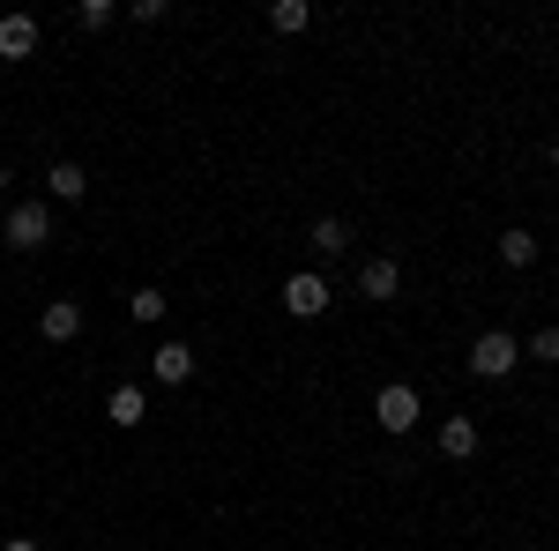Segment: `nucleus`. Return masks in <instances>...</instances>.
Segmentation results:
<instances>
[{
	"mask_svg": "<svg viewBox=\"0 0 559 551\" xmlns=\"http://www.w3.org/2000/svg\"><path fill=\"white\" fill-rule=\"evenodd\" d=\"M0 239H8L15 254H38L45 239H52V202H15V209L0 216Z\"/></svg>",
	"mask_w": 559,
	"mask_h": 551,
	"instance_id": "1",
	"label": "nucleus"
},
{
	"mask_svg": "<svg viewBox=\"0 0 559 551\" xmlns=\"http://www.w3.org/2000/svg\"><path fill=\"white\" fill-rule=\"evenodd\" d=\"M329 306H336V291H329L321 268H292V276H284V313H292V321H321Z\"/></svg>",
	"mask_w": 559,
	"mask_h": 551,
	"instance_id": "2",
	"label": "nucleus"
},
{
	"mask_svg": "<svg viewBox=\"0 0 559 551\" xmlns=\"http://www.w3.org/2000/svg\"><path fill=\"white\" fill-rule=\"evenodd\" d=\"M515 366H522V343L508 336V328H485V336L471 343V373L477 381H508Z\"/></svg>",
	"mask_w": 559,
	"mask_h": 551,
	"instance_id": "3",
	"label": "nucleus"
},
{
	"mask_svg": "<svg viewBox=\"0 0 559 551\" xmlns=\"http://www.w3.org/2000/svg\"><path fill=\"white\" fill-rule=\"evenodd\" d=\"M373 424H381V432H411V424H418V387L388 381L381 395H373Z\"/></svg>",
	"mask_w": 559,
	"mask_h": 551,
	"instance_id": "4",
	"label": "nucleus"
},
{
	"mask_svg": "<svg viewBox=\"0 0 559 551\" xmlns=\"http://www.w3.org/2000/svg\"><path fill=\"white\" fill-rule=\"evenodd\" d=\"M403 291V268L388 254H373V261H358V298H373V306H388V298Z\"/></svg>",
	"mask_w": 559,
	"mask_h": 551,
	"instance_id": "5",
	"label": "nucleus"
},
{
	"mask_svg": "<svg viewBox=\"0 0 559 551\" xmlns=\"http://www.w3.org/2000/svg\"><path fill=\"white\" fill-rule=\"evenodd\" d=\"M150 381L187 387L194 381V350H187V343H157V350H150Z\"/></svg>",
	"mask_w": 559,
	"mask_h": 551,
	"instance_id": "6",
	"label": "nucleus"
},
{
	"mask_svg": "<svg viewBox=\"0 0 559 551\" xmlns=\"http://www.w3.org/2000/svg\"><path fill=\"white\" fill-rule=\"evenodd\" d=\"M38 336L45 343H75L83 336V306H75V298H52V306L38 313Z\"/></svg>",
	"mask_w": 559,
	"mask_h": 551,
	"instance_id": "7",
	"label": "nucleus"
},
{
	"mask_svg": "<svg viewBox=\"0 0 559 551\" xmlns=\"http://www.w3.org/2000/svg\"><path fill=\"white\" fill-rule=\"evenodd\" d=\"M105 418L120 424V432H134V424L150 418V395H142V387H134V381H120V387H112V395H105Z\"/></svg>",
	"mask_w": 559,
	"mask_h": 551,
	"instance_id": "8",
	"label": "nucleus"
},
{
	"mask_svg": "<svg viewBox=\"0 0 559 551\" xmlns=\"http://www.w3.org/2000/svg\"><path fill=\"white\" fill-rule=\"evenodd\" d=\"M38 52V23L31 15H0V60H31Z\"/></svg>",
	"mask_w": 559,
	"mask_h": 551,
	"instance_id": "9",
	"label": "nucleus"
},
{
	"mask_svg": "<svg viewBox=\"0 0 559 551\" xmlns=\"http://www.w3.org/2000/svg\"><path fill=\"white\" fill-rule=\"evenodd\" d=\"M45 194H52V202H83V194H90V171L68 165V157H52V171H45Z\"/></svg>",
	"mask_w": 559,
	"mask_h": 551,
	"instance_id": "10",
	"label": "nucleus"
},
{
	"mask_svg": "<svg viewBox=\"0 0 559 551\" xmlns=\"http://www.w3.org/2000/svg\"><path fill=\"white\" fill-rule=\"evenodd\" d=\"M306 247H313V254H321V261L350 254V224H344V216H321V224L306 231Z\"/></svg>",
	"mask_w": 559,
	"mask_h": 551,
	"instance_id": "11",
	"label": "nucleus"
},
{
	"mask_svg": "<svg viewBox=\"0 0 559 551\" xmlns=\"http://www.w3.org/2000/svg\"><path fill=\"white\" fill-rule=\"evenodd\" d=\"M440 455H448V463H471L477 455V418H448L440 424Z\"/></svg>",
	"mask_w": 559,
	"mask_h": 551,
	"instance_id": "12",
	"label": "nucleus"
},
{
	"mask_svg": "<svg viewBox=\"0 0 559 551\" xmlns=\"http://www.w3.org/2000/svg\"><path fill=\"white\" fill-rule=\"evenodd\" d=\"M500 261H508V268H537V231H500Z\"/></svg>",
	"mask_w": 559,
	"mask_h": 551,
	"instance_id": "13",
	"label": "nucleus"
},
{
	"mask_svg": "<svg viewBox=\"0 0 559 551\" xmlns=\"http://www.w3.org/2000/svg\"><path fill=\"white\" fill-rule=\"evenodd\" d=\"M306 23H313V0H276L269 8V31H284V38H299Z\"/></svg>",
	"mask_w": 559,
	"mask_h": 551,
	"instance_id": "14",
	"label": "nucleus"
},
{
	"mask_svg": "<svg viewBox=\"0 0 559 551\" xmlns=\"http://www.w3.org/2000/svg\"><path fill=\"white\" fill-rule=\"evenodd\" d=\"M128 313H134V321H165V291H157V284L128 291Z\"/></svg>",
	"mask_w": 559,
	"mask_h": 551,
	"instance_id": "15",
	"label": "nucleus"
},
{
	"mask_svg": "<svg viewBox=\"0 0 559 551\" xmlns=\"http://www.w3.org/2000/svg\"><path fill=\"white\" fill-rule=\"evenodd\" d=\"M75 23H83V31H112V0H83Z\"/></svg>",
	"mask_w": 559,
	"mask_h": 551,
	"instance_id": "16",
	"label": "nucleus"
},
{
	"mask_svg": "<svg viewBox=\"0 0 559 551\" xmlns=\"http://www.w3.org/2000/svg\"><path fill=\"white\" fill-rule=\"evenodd\" d=\"M530 358H537V366H559V328H537V336H530Z\"/></svg>",
	"mask_w": 559,
	"mask_h": 551,
	"instance_id": "17",
	"label": "nucleus"
},
{
	"mask_svg": "<svg viewBox=\"0 0 559 551\" xmlns=\"http://www.w3.org/2000/svg\"><path fill=\"white\" fill-rule=\"evenodd\" d=\"M0 551H38V537H8V544H0Z\"/></svg>",
	"mask_w": 559,
	"mask_h": 551,
	"instance_id": "18",
	"label": "nucleus"
},
{
	"mask_svg": "<svg viewBox=\"0 0 559 551\" xmlns=\"http://www.w3.org/2000/svg\"><path fill=\"white\" fill-rule=\"evenodd\" d=\"M0 194H8V157H0Z\"/></svg>",
	"mask_w": 559,
	"mask_h": 551,
	"instance_id": "19",
	"label": "nucleus"
},
{
	"mask_svg": "<svg viewBox=\"0 0 559 551\" xmlns=\"http://www.w3.org/2000/svg\"><path fill=\"white\" fill-rule=\"evenodd\" d=\"M552 171H559V142H552Z\"/></svg>",
	"mask_w": 559,
	"mask_h": 551,
	"instance_id": "20",
	"label": "nucleus"
}]
</instances>
